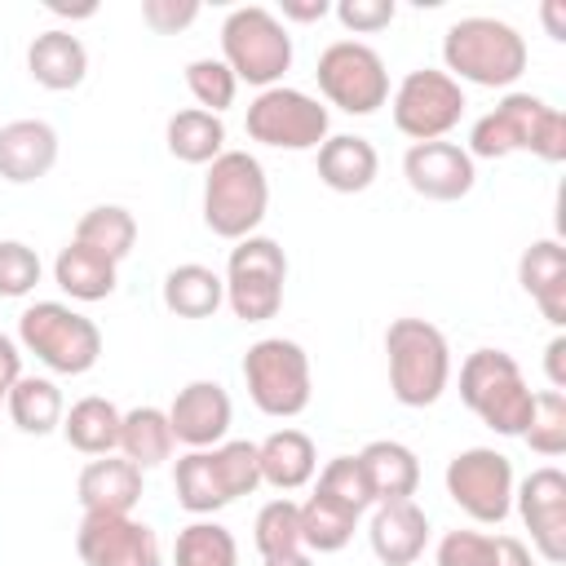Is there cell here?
I'll return each instance as SVG.
<instances>
[{
	"instance_id": "1",
	"label": "cell",
	"mask_w": 566,
	"mask_h": 566,
	"mask_svg": "<svg viewBox=\"0 0 566 566\" xmlns=\"http://www.w3.org/2000/svg\"><path fill=\"white\" fill-rule=\"evenodd\" d=\"M531 150L544 164L566 159V115L535 93H504L473 128H469V159H504Z\"/></svg>"
},
{
	"instance_id": "17",
	"label": "cell",
	"mask_w": 566,
	"mask_h": 566,
	"mask_svg": "<svg viewBox=\"0 0 566 566\" xmlns=\"http://www.w3.org/2000/svg\"><path fill=\"white\" fill-rule=\"evenodd\" d=\"M402 177L420 199L455 203L473 190L478 168H473L469 150L455 142H411L402 155Z\"/></svg>"
},
{
	"instance_id": "13",
	"label": "cell",
	"mask_w": 566,
	"mask_h": 566,
	"mask_svg": "<svg viewBox=\"0 0 566 566\" xmlns=\"http://www.w3.org/2000/svg\"><path fill=\"white\" fill-rule=\"evenodd\" d=\"M464 115V88L433 66L407 71L394 88V128L411 142H442Z\"/></svg>"
},
{
	"instance_id": "2",
	"label": "cell",
	"mask_w": 566,
	"mask_h": 566,
	"mask_svg": "<svg viewBox=\"0 0 566 566\" xmlns=\"http://www.w3.org/2000/svg\"><path fill=\"white\" fill-rule=\"evenodd\" d=\"M526 40L517 27L500 22V18H460L447 27L442 35V62L447 75L460 84H478V88H509L522 80L526 71Z\"/></svg>"
},
{
	"instance_id": "26",
	"label": "cell",
	"mask_w": 566,
	"mask_h": 566,
	"mask_svg": "<svg viewBox=\"0 0 566 566\" xmlns=\"http://www.w3.org/2000/svg\"><path fill=\"white\" fill-rule=\"evenodd\" d=\"M256 464H261V482H270L274 491H296L314 478L318 469V451L314 438L301 429H274L265 442H256Z\"/></svg>"
},
{
	"instance_id": "5",
	"label": "cell",
	"mask_w": 566,
	"mask_h": 566,
	"mask_svg": "<svg viewBox=\"0 0 566 566\" xmlns=\"http://www.w3.org/2000/svg\"><path fill=\"white\" fill-rule=\"evenodd\" d=\"M389 394L402 407H433L451 380V345L424 318H394L385 327Z\"/></svg>"
},
{
	"instance_id": "12",
	"label": "cell",
	"mask_w": 566,
	"mask_h": 566,
	"mask_svg": "<svg viewBox=\"0 0 566 566\" xmlns=\"http://www.w3.org/2000/svg\"><path fill=\"white\" fill-rule=\"evenodd\" d=\"M318 88L345 115H371L389 102V71L385 57L363 40H336L318 53Z\"/></svg>"
},
{
	"instance_id": "34",
	"label": "cell",
	"mask_w": 566,
	"mask_h": 566,
	"mask_svg": "<svg viewBox=\"0 0 566 566\" xmlns=\"http://www.w3.org/2000/svg\"><path fill=\"white\" fill-rule=\"evenodd\" d=\"M75 243H84V248H93L119 265L137 243V221L119 203H97L75 221Z\"/></svg>"
},
{
	"instance_id": "3",
	"label": "cell",
	"mask_w": 566,
	"mask_h": 566,
	"mask_svg": "<svg viewBox=\"0 0 566 566\" xmlns=\"http://www.w3.org/2000/svg\"><path fill=\"white\" fill-rule=\"evenodd\" d=\"M256 486H261L256 442H217V447L181 455L172 469L177 504L195 517L217 513V509L234 504L239 495H252Z\"/></svg>"
},
{
	"instance_id": "8",
	"label": "cell",
	"mask_w": 566,
	"mask_h": 566,
	"mask_svg": "<svg viewBox=\"0 0 566 566\" xmlns=\"http://www.w3.org/2000/svg\"><path fill=\"white\" fill-rule=\"evenodd\" d=\"M221 62L234 80L274 88L292 66V35L265 4H239L221 22Z\"/></svg>"
},
{
	"instance_id": "42",
	"label": "cell",
	"mask_w": 566,
	"mask_h": 566,
	"mask_svg": "<svg viewBox=\"0 0 566 566\" xmlns=\"http://www.w3.org/2000/svg\"><path fill=\"white\" fill-rule=\"evenodd\" d=\"M332 13H336V22H340L345 31L371 35V31H385V27L398 18V4H394V0H340Z\"/></svg>"
},
{
	"instance_id": "48",
	"label": "cell",
	"mask_w": 566,
	"mask_h": 566,
	"mask_svg": "<svg viewBox=\"0 0 566 566\" xmlns=\"http://www.w3.org/2000/svg\"><path fill=\"white\" fill-rule=\"evenodd\" d=\"M544 22H548V35H553V40H566V27H562V4H544Z\"/></svg>"
},
{
	"instance_id": "49",
	"label": "cell",
	"mask_w": 566,
	"mask_h": 566,
	"mask_svg": "<svg viewBox=\"0 0 566 566\" xmlns=\"http://www.w3.org/2000/svg\"><path fill=\"white\" fill-rule=\"evenodd\" d=\"M261 566H314L305 553H287V557H265Z\"/></svg>"
},
{
	"instance_id": "4",
	"label": "cell",
	"mask_w": 566,
	"mask_h": 566,
	"mask_svg": "<svg viewBox=\"0 0 566 566\" xmlns=\"http://www.w3.org/2000/svg\"><path fill=\"white\" fill-rule=\"evenodd\" d=\"M270 208V181L256 155L248 150H221L208 164L203 181V226L217 239H248Z\"/></svg>"
},
{
	"instance_id": "14",
	"label": "cell",
	"mask_w": 566,
	"mask_h": 566,
	"mask_svg": "<svg viewBox=\"0 0 566 566\" xmlns=\"http://www.w3.org/2000/svg\"><path fill=\"white\" fill-rule=\"evenodd\" d=\"M513 460L495 447H469L447 464V495L473 522H504L513 513Z\"/></svg>"
},
{
	"instance_id": "19",
	"label": "cell",
	"mask_w": 566,
	"mask_h": 566,
	"mask_svg": "<svg viewBox=\"0 0 566 566\" xmlns=\"http://www.w3.org/2000/svg\"><path fill=\"white\" fill-rule=\"evenodd\" d=\"M57 164V133L44 119H9L0 128V177L9 186H31Z\"/></svg>"
},
{
	"instance_id": "18",
	"label": "cell",
	"mask_w": 566,
	"mask_h": 566,
	"mask_svg": "<svg viewBox=\"0 0 566 566\" xmlns=\"http://www.w3.org/2000/svg\"><path fill=\"white\" fill-rule=\"evenodd\" d=\"M230 394L217 385V380H190L186 389H177L172 407H168V424H172V438L186 442L190 451H203V447H217L226 433H230Z\"/></svg>"
},
{
	"instance_id": "21",
	"label": "cell",
	"mask_w": 566,
	"mask_h": 566,
	"mask_svg": "<svg viewBox=\"0 0 566 566\" xmlns=\"http://www.w3.org/2000/svg\"><path fill=\"white\" fill-rule=\"evenodd\" d=\"M517 283L553 327H566V248L557 239H535L522 252Z\"/></svg>"
},
{
	"instance_id": "16",
	"label": "cell",
	"mask_w": 566,
	"mask_h": 566,
	"mask_svg": "<svg viewBox=\"0 0 566 566\" xmlns=\"http://www.w3.org/2000/svg\"><path fill=\"white\" fill-rule=\"evenodd\" d=\"M513 504L531 531V544L544 562H566V473L544 464L531 469L517 486H513Z\"/></svg>"
},
{
	"instance_id": "43",
	"label": "cell",
	"mask_w": 566,
	"mask_h": 566,
	"mask_svg": "<svg viewBox=\"0 0 566 566\" xmlns=\"http://www.w3.org/2000/svg\"><path fill=\"white\" fill-rule=\"evenodd\" d=\"M199 18V0H142V22L159 35H177Z\"/></svg>"
},
{
	"instance_id": "9",
	"label": "cell",
	"mask_w": 566,
	"mask_h": 566,
	"mask_svg": "<svg viewBox=\"0 0 566 566\" xmlns=\"http://www.w3.org/2000/svg\"><path fill=\"white\" fill-rule=\"evenodd\" d=\"M243 385L256 411L274 420H292L310 407V394H314L310 354L287 336H265L243 354Z\"/></svg>"
},
{
	"instance_id": "23",
	"label": "cell",
	"mask_w": 566,
	"mask_h": 566,
	"mask_svg": "<svg viewBox=\"0 0 566 566\" xmlns=\"http://www.w3.org/2000/svg\"><path fill=\"white\" fill-rule=\"evenodd\" d=\"M27 71L40 88L49 93H71L84 84L88 75V49L80 44V35L53 27V31H40L27 49Z\"/></svg>"
},
{
	"instance_id": "36",
	"label": "cell",
	"mask_w": 566,
	"mask_h": 566,
	"mask_svg": "<svg viewBox=\"0 0 566 566\" xmlns=\"http://www.w3.org/2000/svg\"><path fill=\"white\" fill-rule=\"evenodd\" d=\"M252 539L261 557H287L301 553V504H292L287 495L261 504L256 522H252Z\"/></svg>"
},
{
	"instance_id": "33",
	"label": "cell",
	"mask_w": 566,
	"mask_h": 566,
	"mask_svg": "<svg viewBox=\"0 0 566 566\" xmlns=\"http://www.w3.org/2000/svg\"><path fill=\"white\" fill-rule=\"evenodd\" d=\"M168 155L181 164H212L226 150V124L221 115H208L199 106H186L168 119Z\"/></svg>"
},
{
	"instance_id": "45",
	"label": "cell",
	"mask_w": 566,
	"mask_h": 566,
	"mask_svg": "<svg viewBox=\"0 0 566 566\" xmlns=\"http://www.w3.org/2000/svg\"><path fill=\"white\" fill-rule=\"evenodd\" d=\"M544 367H548V385L562 394V389H566V336H562V332L548 340V349H544Z\"/></svg>"
},
{
	"instance_id": "47",
	"label": "cell",
	"mask_w": 566,
	"mask_h": 566,
	"mask_svg": "<svg viewBox=\"0 0 566 566\" xmlns=\"http://www.w3.org/2000/svg\"><path fill=\"white\" fill-rule=\"evenodd\" d=\"M495 566H535V557L517 535H500V562Z\"/></svg>"
},
{
	"instance_id": "40",
	"label": "cell",
	"mask_w": 566,
	"mask_h": 566,
	"mask_svg": "<svg viewBox=\"0 0 566 566\" xmlns=\"http://www.w3.org/2000/svg\"><path fill=\"white\" fill-rule=\"evenodd\" d=\"M40 256L35 248H27L22 239H0V296L4 301H18L27 292H35L40 283Z\"/></svg>"
},
{
	"instance_id": "6",
	"label": "cell",
	"mask_w": 566,
	"mask_h": 566,
	"mask_svg": "<svg viewBox=\"0 0 566 566\" xmlns=\"http://www.w3.org/2000/svg\"><path fill=\"white\" fill-rule=\"evenodd\" d=\"M460 398L486 429H495L504 438H522L531 407H535V394H531L517 358L504 349H473L460 363Z\"/></svg>"
},
{
	"instance_id": "27",
	"label": "cell",
	"mask_w": 566,
	"mask_h": 566,
	"mask_svg": "<svg viewBox=\"0 0 566 566\" xmlns=\"http://www.w3.org/2000/svg\"><path fill=\"white\" fill-rule=\"evenodd\" d=\"M119 420L124 411L111 398H80L71 402V411H62V433L80 455H111L119 447Z\"/></svg>"
},
{
	"instance_id": "28",
	"label": "cell",
	"mask_w": 566,
	"mask_h": 566,
	"mask_svg": "<svg viewBox=\"0 0 566 566\" xmlns=\"http://www.w3.org/2000/svg\"><path fill=\"white\" fill-rule=\"evenodd\" d=\"M226 301V283L217 270L199 265V261H186V265H172L164 274V305L177 314V318H212Z\"/></svg>"
},
{
	"instance_id": "46",
	"label": "cell",
	"mask_w": 566,
	"mask_h": 566,
	"mask_svg": "<svg viewBox=\"0 0 566 566\" xmlns=\"http://www.w3.org/2000/svg\"><path fill=\"white\" fill-rule=\"evenodd\" d=\"M327 13H332L327 0H283V18L292 22H323Z\"/></svg>"
},
{
	"instance_id": "35",
	"label": "cell",
	"mask_w": 566,
	"mask_h": 566,
	"mask_svg": "<svg viewBox=\"0 0 566 566\" xmlns=\"http://www.w3.org/2000/svg\"><path fill=\"white\" fill-rule=\"evenodd\" d=\"M172 566H239V544L221 522H190L177 531Z\"/></svg>"
},
{
	"instance_id": "10",
	"label": "cell",
	"mask_w": 566,
	"mask_h": 566,
	"mask_svg": "<svg viewBox=\"0 0 566 566\" xmlns=\"http://www.w3.org/2000/svg\"><path fill=\"white\" fill-rule=\"evenodd\" d=\"M226 301L234 310V318L243 323H265L279 314L283 305V283H287V252L265 239V234H248L230 248L226 261Z\"/></svg>"
},
{
	"instance_id": "30",
	"label": "cell",
	"mask_w": 566,
	"mask_h": 566,
	"mask_svg": "<svg viewBox=\"0 0 566 566\" xmlns=\"http://www.w3.org/2000/svg\"><path fill=\"white\" fill-rule=\"evenodd\" d=\"M363 513H354L345 500L327 495L314 486V495L301 504V548H314V553H340L349 539H354V526H358Z\"/></svg>"
},
{
	"instance_id": "25",
	"label": "cell",
	"mask_w": 566,
	"mask_h": 566,
	"mask_svg": "<svg viewBox=\"0 0 566 566\" xmlns=\"http://www.w3.org/2000/svg\"><path fill=\"white\" fill-rule=\"evenodd\" d=\"M380 172V155L367 137L358 133H336L318 146V181L336 195H358L376 181Z\"/></svg>"
},
{
	"instance_id": "7",
	"label": "cell",
	"mask_w": 566,
	"mask_h": 566,
	"mask_svg": "<svg viewBox=\"0 0 566 566\" xmlns=\"http://www.w3.org/2000/svg\"><path fill=\"white\" fill-rule=\"evenodd\" d=\"M18 340L57 376H84L102 358V332L93 318L62 301H35L18 314Z\"/></svg>"
},
{
	"instance_id": "20",
	"label": "cell",
	"mask_w": 566,
	"mask_h": 566,
	"mask_svg": "<svg viewBox=\"0 0 566 566\" xmlns=\"http://www.w3.org/2000/svg\"><path fill=\"white\" fill-rule=\"evenodd\" d=\"M367 539H371V553L385 566H416L424 544H429V517H424V509L416 500L376 504Z\"/></svg>"
},
{
	"instance_id": "44",
	"label": "cell",
	"mask_w": 566,
	"mask_h": 566,
	"mask_svg": "<svg viewBox=\"0 0 566 566\" xmlns=\"http://www.w3.org/2000/svg\"><path fill=\"white\" fill-rule=\"evenodd\" d=\"M18 376H22V354H18V345L9 336H0V407H4L9 389L18 385Z\"/></svg>"
},
{
	"instance_id": "11",
	"label": "cell",
	"mask_w": 566,
	"mask_h": 566,
	"mask_svg": "<svg viewBox=\"0 0 566 566\" xmlns=\"http://www.w3.org/2000/svg\"><path fill=\"white\" fill-rule=\"evenodd\" d=\"M248 137L261 142V146H274V150H318L332 133V115L318 97L301 93V88H287V84H274V88H261L252 102H248V119H243Z\"/></svg>"
},
{
	"instance_id": "32",
	"label": "cell",
	"mask_w": 566,
	"mask_h": 566,
	"mask_svg": "<svg viewBox=\"0 0 566 566\" xmlns=\"http://www.w3.org/2000/svg\"><path fill=\"white\" fill-rule=\"evenodd\" d=\"M4 411L22 433L44 438L62 429V389L49 376H18V385L4 398Z\"/></svg>"
},
{
	"instance_id": "39",
	"label": "cell",
	"mask_w": 566,
	"mask_h": 566,
	"mask_svg": "<svg viewBox=\"0 0 566 566\" xmlns=\"http://www.w3.org/2000/svg\"><path fill=\"white\" fill-rule=\"evenodd\" d=\"M318 491L345 500L354 513H367V509L376 504V500H371V486H367V473H363V464H358V455H336V460H327L323 473H318Z\"/></svg>"
},
{
	"instance_id": "15",
	"label": "cell",
	"mask_w": 566,
	"mask_h": 566,
	"mask_svg": "<svg viewBox=\"0 0 566 566\" xmlns=\"http://www.w3.org/2000/svg\"><path fill=\"white\" fill-rule=\"evenodd\" d=\"M75 553L84 566H164L159 535L133 513H84Z\"/></svg>"
},
{
	"instance_id": "37",
	"label": "cell",
	"mask_w": 566,
	"mask_h": 566,
	"mask_svg": "<svg viewBox=\"0 0 566 566\" xmlns=\"http://www.w3.org/2000/svg\"><path fill=\"white\" fill-rule=\"evenodd\" d=\"M522 438L535 455H548V460L562 455L566 451V394H557V389L535 394V407H531Z\"/></svg>"
},
{
	"instance_id": "29",
	"label": "cell",
	"mask_w": 566,
	"mask_h": 566,
	"mask_svg": "<svg viewBox=\"0 0 566 566\" xmlns=\"http://www.w3.org/2000/svg\"><path fill=\"white\" fill-rule=\"evenodd\" d=\"M53 279L71 301H106L115 292V261L71 239L53 261Z\"/></svg>"
},
{
	"instance_id": "24",
	"label": "cell",
	"mask_w": 566,
	"mask_h": 566,
	"mask_svg": "<svg viewBox=\"0 0 566 566\" xmlns=\"http://www.w3.org/2000/svg\"><path fill=\"white\" fill-rule=\"evenodd\" d=\"M358 464L367 473V486H371V500L376 504H394V500H411L416 486H420V460L407 442H394V438H376L358 451Z\"/></svg>"
},
{
	"instance_id": "41",
	"label": "cell",
	"mask_w": 566,
	"mask_h": 566,
	"mask_svg": "<svg viewBox=\"0 0 566 566\" xmlns=\"http://www.w3.org/2000/svg\"><path fill=\"white\" fill-rule=\"evenodd\" d=\"M495 562H500V535H482V531H447L433 553V566H495Z\"/></svg>"
},
{
	"instance_id": "38",
	"label": "cell",
	"mask_w": 566,
	"mask_h": 566,
	"mask_svg": "<svg viewBox=\"0 0 566 566\" xmlns=\"http://www.w3.org/2000/svg\"><path fill=\"white\" fill-rule=\"evenodd\" d=\"M186 88H190V97L199 102V111L221 115L226 106H234L239 80H234V71H230L221 57H195V62L186 66Z\"/></svg>"
},
{
	"instance_id": "31",
	"label": "cell",
	"mask_w": 566,
	"mask_h": 566,
	"mask_svg": "<svg viewBox=\"0 0 566 566\" xmlns=\"http://www.w3.org/2000/svg\"><path fill=\"white\" fill-rule=\"evenodd\" d=\"M172 447H177V438H172L168 411H159V407H133V411H124V420H119V451L142 473L155 469V464H164L172 455Z\"/></svg>"
},
{
	"instance_id": "22",
	"label": "cell",
	"mask_w": 566,
	"mask_h": 566,
	"mask_svg": "<svg viewBox=\"0 0 566 566\" xmlns=\"http://www.w3.org/2000/svg\"><path fill=\"white\" fill-rule=\"evenodd\" d=\"M75 495L84 513H133V504L142 500V469L119 455H97L84 464Z\"/></svg>"
}]
</instances>
